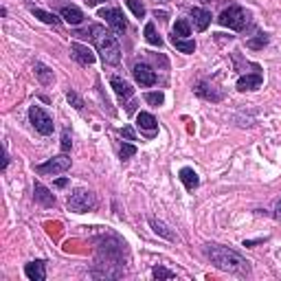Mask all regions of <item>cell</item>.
<instances>
[{"label": "cell", "mask_w": 281, "mask_h": 281, "mask_svg": "<svg viewBox=\"0 0 281 281\" xmlns=\"http://www.w3.org/2000/svg\"><path fill=\"white\" fill-rule=\"evenodd\" d=\"M110 86L114 88V92L119 97H123V99H128V97H132V92H134V88L126 82V79H121V77H112L110 79Z\"/></svg>", "instance_id": "18"}, {"label": "cell", "mask_w": 281, "mask_h": 281, "mask_svg": "<svg viewBox=\"0 0 281 281\" xmlns=\"http://www.w3.org/2000/svg\"><path fill=\"white\" fill-rule=\"evenodd\" d=\"M121 136H126L128 140H136V134H134V130H132L130 126H126V128L121 130Z\"/></svg>", "instance_id": "32"}, {"label": "cell", "mask_w": 281, "mask_h": 281, "mask_svg": "<svg viewBox=\"0 0 281 281\" xmlns=\"http://www.w3.org/2000/svg\"><path fill=\"white\" fill-rule=\"evenodd\" d=\"M160 3H165V0H160Z\"/></svg>", "instance_id": "37"}, {"label": "cell", "mask_w": 281, "mask_h": 281, "mask_svg": "<svg viewBox=\"0 0 281 281\" xmlns=\"http://www.w3.org/2000/svg\"><path fill=\"white\" fill-rule=\"evenodd\" d=\"M217 22H220L222 27L233 29V31H242L248 25V11L244 9V7H239V5H231L229 9H224L220 13Z\"/></svg>", "instance_id": "3"}, {"label": "cell", "mask_w": 281, "mask_h": 281, "mask_svg": "<svg viewBox=\"0 0 281 281\" xmlns=\"http://www.w3.org/2000/svg\"><path fill=\"white\" fill-rule=\"evenodd\" d=\"M35 75H37V79H40L42 86H51L53 82H55V75H53V70L49 66H44L40 64V62H35Z\"/></svg>", "instance_id": "20"}, {"label": "cell", "mask_w": 281, "mask_h": 281, "mask_svg": "<svg viewBox=\"0 0 281 281\" xmlns=\"http://www.w3.org/2000/svg\"><path fill=\"white\" fill-rule=\"evenodd\" d=\"M66 99H68V104L73 106L75 110H82V108H84V101H82V97L77 95L75 90H68V92H66Z\"/></svg>", "instance_id": "28"}, {"label": "cell", "mask_w": 281, "mask_h": 281, "mask_svg": "<svg viewBox=\"0 0 281 281\" xmlns=\"http://www.w3.org/2000/svg\"><path fill=\"white\" fill-rule=\"evenodd\" d=\"M126 3H128V7L132 9V13H134L136 18H143V15H145V7H143L140 0H126Z\"/></svg>", "instance_id": "27"}, {"label": "cell", "mask_w": 281, "mask_h": 281, "mask_svg": "<svg viewBox=\"0 0 281 281\" xmlns=\"http://www.w3.org/2000/svg\"><path fill=\"white\" fill-rule=\"evenodd\" d=\"M152 275L156 277V279H174L176 275L171 270H167V268H163V266H156L154 270H152Z\"/></svg>", "instance_id": "30"}, {"label": "cell", "mask_w": 281, "mask_h": 281, "mask_svg": "<svg viewBox=\"0 0 281 281\" xmlns=\"http://www.w3.org/2000/svg\"><path fill=\"white\" fill-rule=\"evenodd\" d=\"M196 92H198V97L209 99V101H220V99L224 97V92H222V90H215V86L209 84V82H200L198 88H196Z\"/></svg>", "instance_id": "13"}, {"label": "cell", "mask_w": 281, "mask_h": 281, "mask_svg": "<svg viewBox=\"0 0 281 281\" xmlns=\"http://www.w3.org/2000/svg\"><path fill=\"white\" fill-rule=\"evenodd\" d=\"M70 55H73V59L77 62V64H82V66H92V64H95V55H92V51L88 49V46H84V44H77V42L70 44Z\"/></svg>", "instance_id": "8"}, {"label": "cell", "mask_w": 281, "mask_h": 281, "mask_svg": "<svg viewBox=\"0 0 281 281\" xmlns=\"http://www.w3.org/2000/svg\"><path fill=\"white\" fill-rule=\"evenodd\" d=\"M180 180H183V185H185L189 191H193V189H196V187L200 185V178H198V174H196V171H193L191 167H183V169H180Z\"/></svg>", "instance_id": "19"}, {"label": "cell", "mask_w": 281, "mask_h": 281, "mask_svg": "<svg viewBox=\"0 0 281 281\" xmlns=\"http://www.w3.org/2000/svg\"><path fill=\"white\" fill-rule=\"evenodd\" d=\"M70 143H73V140H70V132L64 130V134H62V152H64V154L70 150Z\"/></svg>", "instance_id": "31"}, {"label": "cell", "mask_w": 281, "mask_h": 281, "mask_svg": "<svg viewBox=\"0 0 281 281\" xmlns=\"http://www.w3.org/2000/svg\"><path fill=\"white\" fill-rule=\"evenodd\" d=\"M29 121H31V126L40 132L42 136H49V134H53V130H55V123H53V119L42 110L40 106H31L29 108Z\"/></svg>", "instance_id": "5"}, {"label": "cell", "mask_w": 281, "mask_h": 281, "mask_svg": "<svg viewBox=\"0 0 281 281\" xmlns=\"http://www.w3.org/2000/svg\"><path fill=\"white\" fill-rule=\"evenodd\" d=\"M88 3V7H95V5H99V3H104V0H86Z\"/></svg>", "instance_id": "36"}, {"label": "cell", "mask_w": 281, "mask_h": 281, "mask_svg": "<svg viewBox=\"0 0 281 281\" xmlns=\"http://www.w3.org/2000/svg\"><path fill=\"white\" fill-rule=\"evenodd\" d=\"M33 198H35L37 205H42V207H55V196L40 183L33 185Z\"/></svg>", "instance_id": "11"}, {"label": "cell", "mask_w": 281, "mask_h": 281, "mask_svg": "<svg viewBox=\"0 0 281 281\" xmlns=\"http://www.w3.org/2000/svg\"><path fill=\"white\" fill-rule=\"evenodd\" d=\"M205 255L220 270L233 272V275H248V272H251V266H248V262L244 259V257H242L239 253H235V251H231V248H226V246L207 244Z\"/></svg>", "instance_id": "1"}, {"label": "cell", "mask_w": 281, "mask_h": 281, "mask_svg": "<svg viewBox=\"0 0 281 281\" xmlns=\"http://www.w3.org/2000/svg\"><path fill=\"white\" fill-rule=\"evenodd\" d=\"M171 35H176V37H189L191 35L189 22H187V20H176L174 29H171Z\"/></svg>", "instance_id": "23"}, {"label": "cell", "mask_w": 281, "mask_h": 281, "mask_svg": "<svg viewBox=\"0 0 281 281\" xmlns=\"http://www.w3.org/2000/svg\"><path fill=\"white\" fill-rule=\"evenodd\" d=\"M134 79H136V84H140V86H154L156 84V73L154 70L147 66V64H134Z\"/></svg>", "instance_id": "9"}, {"label": "cell", "mask_w": 281, "mask_h": 281, "mask_svg": "<svg viewBox=\"0 0 281 281\" xmlns=\"http://www.w3.org/2000/svg\"><path fill=\"white\" fill-rule=\"evenodd\" d=\"M95 205H97V198L90 189H77L68 198V209L73 213H88V211L95 209Z\"/></svg>", "instance_id": "4"}, {"label": "cell", "mask_w": 281, "mask_h": 281, "mask_svg": "<svg viewBox=\"0 0 281 281\" xmlns=\"http://www.w3.org/2000/svg\"><path fill=\"white\" fill-rule=\"evenodd\" d=\"M275 217H277V220H281V200L277 202V209H275Z\"/></svg>", "instance_id": "35"}, {"label": "cell", "mask_w": 281, "mask_h": 281, "mask_svg": "<svg viewBox=\"0 0 281 281\" xmlns=\"http://www.w3.org/2000/svg\"><path fill=\"white\" fill-rule=\"evenodd\" d=\"M90 37L97 46V53L104 59V64L116 66L121 62V46L116 42L112 31H108L104 25H92L90 27Z\"/></svg>", "instance_id": "2"}, {"label": "cell", "mask_w": 281, "mask_h": 281, "mask_svg": "<svg viewBox=\"0 0 281 281\" xmlns=\"http://www.w3.org/2000/svg\"><path fill=\"white\" fill-rule=\"evenodd\" d=\"M25 275L31 279V281H44L46 279V264L42 259L37 262H29L25 266Z\"/></svg>", "instance_id": "12"}, {"label": "cell", "mask_w": 281, "mask_h": 281, "mask_svg": "<svg viewBox=\"0 0 281 281\" xmlns=\"http://www.w3.org/2000/svg\"><path fill=\"white\" fill-rule=\"evenodd\" d=\"M150 226L154 229V233H156V235H160V237H165V239H171V242L176 239L174 231H171V229H169V226H167L165 222H160L158 217H150Z\"/></svg>", "instance_id": "17"}, {"label": "cell", "mask_w": 281, "mask_h": 281, "mask_svg": "<svg viewBox=\"0 0 281 281\" xmlns=\"http://www.w3.org/2000/svg\"><path fill=\"white\" fill-rule=\"evenodd\" d=\"M68 185V178H57V180H55V187H59V189H62V187H66Z\"/></svg>", "instance_id": "33"}, {"label": "cell", "mask_w": 281, "mask_h": 281, "mask_svg": "<svg viewBox=\"0 0 281 281\" xmlns=\"http://www.w3.org/2000/svg\"><path fill=\"white\" fill-rule=\"evenodd\" d=\"M154 15H156V18H160V20H167V13H165V11H158V9H156Z\"/></svg>", "instance_id": "34"}, {"label": "cell", "mask_w": 281, "mask_h": 281, "mask_svg": "<svg viewBox=\"0 0 281 281\" xmlns=\"http://www.w3.org/2000/svg\"><path fill=\"white\" fill-rule=\"evenodd\" d=\"M145 40L150 42L152 46H163L160 35H156V29H154L152 22H147V25H145Z\"/></svg>", "instance_id": "24"}, {"label": "cell", "mask_w": 281, "mask_h": 281, "mask_svg": "<svg viewBox=\"0 0 281 281\" xmlns=\"http://www.w3.org/2000/svg\"><path fill=\"white\" fill-rule=\"evenodd\" d=\"M191 18H193V27H196L198 31H207V27L211 25V11L202 9V7H193Z\"/></svg>", "instance_id": "14"}, {"label": "cell", "mask_w": 281, "mask_h": 281, "mask_svg": "<svg viewBox=\"0 0 281 281\" xmlns=\"http://www.w3.org/2000/svg\"><path fill=\"white\" fill-rule=\"evenodd\" d=\"M99 18L106 20V25L112 29V33H116V35L126 33L128 22H126V18H123V11L121 9H101L99 11Z\"/></svg>", "instance_id": "7"}, {"label": "cell", "mask_w": 281, "mask_h": 281, "mask_svg": "<svg viewBox=\"0 0 281 281\" xmlns=\"http://www.w3.org/2000/svg\"><path fill=\"white\" fill-rule=\"evenodd\" d=\"M31 13H33L35 18H40L44 25H53V27L59 25V18H55V15L49 13V11H42V9H35V7H31Z\"/></svg>", "instance_id": "22"}, {"label": "cell", "mask_w": 281, "mask_h": 281, "mask_svg": "<svg viewBox=\"0 0 281 281\" xmlns=\"http://www.w3.org/2000/svg\"><path fill=\"white\" fill-rule=\"evenodd\" d=\"M268 40H270V37L266 33H257L253 40H248V46H251V49H264V46L268 44Z\"/></svg>", "instance_id": "25"}, {"label": "cell", "mask_w": 281, "mask_h": 281, "mask_svg": "<svg viewBox=\"0 0 281 281\" xmlns=\"http://www.w3.org/2000/svg\"><path fill=\"white\" fill-rule=\"evenodd\" d=\"M59 15L68 22V25H82V22H84V13L77 9V7H73V5L59 7Z\"/></svg>", "instance_id": "15"}, {"label": "cell", "mask_w": 281, "mask_h": 281, "mask_svg": "<svg viewBox=\"0 0 281 281\" xmlns=\"http://www.w3.org/2000/svg\"><path fill=\"white\" fill-rule=\"evenodd\" d=\"M136 123H138V128L143 130L147 136H154L156 130H158V121H156L154 114H150V112H138L136 114Z\"/></svg>", "instance_id": "10"}, {"label": "cell", "mask_w": 281, "mask_h": 281, "mask_svg": "<svg viewBox=\"0 0 281 281\" xmlns=\"http://www.w3.org/2000/svg\"><path fill=\"white\" fill-rule=\"evenodd\" d=\"M70 169V158L62 152L59 156H53L42 165H35V171L37 174H44V176H57V174H64V171Z\"/></svg>", "instance_id": "6"}, {"label": "cell", "mask_w": 281, "mask_h": 281, "mask_svg": "<svg viewBox=\"0 0 281 281\" xmlns=\"http://www.w3.org/2000/svg\"><path fill=\"white\" fill-rule=\"evenodd\" d=\"M145 101L150 106H163V101H165V95H163V92H145Z\"/></svg>", "instance_id": "26"}, {"label": "cell", "mask_w": 281, "mask_h": 281, "mask_svg": "<svg viewBox=\"0 0 281 281\" xmlns=\"http://www.w3.org/2000/svg\"><path fill=\"white\" fill-rule=\"evenodd\" d=\"M134 154H136V147L132 145V143H123V145H121V150H119L121 160H128V158H132Z\"/></svg>", "instance_id": "29"}, {"label": "cell", "mask_w": 281, "mask_h": 281, "mask_svg": "<svg viewBox=\"0 0 281 281\" xmlns=\"http://www.w3.org/2000/svg\"><path fill=\"white\" fill-rule=\"evenodd\" d=\"M171 44H174L180 53H187V55L196 51V42L189 40V37H176V35H171Z\"/></svg>", "instance_id": "21"}, {"label": "cell", "mask_w": 281, "mask_h": 281, "mask_svg": "<svg viewBox=\"0 0 281 281\" xmlns=\"http://www.w3.org/2000/svg\"><path fill=\"white\" fill-rule=\"evenodd\" d=\"M262 73H253V75H244V77H239V82H237V90H257L262 86Z\"/></svg>", "instance_id": "16"}]
</instances>
